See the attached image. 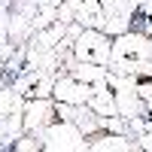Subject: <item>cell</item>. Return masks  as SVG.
<instances>
[{
	"mask_svg": "<svg viewBox=\"0 0 152 152\" xmlns=\"http://www.w3.org/2000/svg\"><path fill=\"white\" fill-rule=\"evenodd\" d=\"M152 61V37L140 31H128L113 37V55H110V70L113 73H137Z\"/></svg>",
	"mask_w": 152,
	"mask_h": 152,
	"instance_id": "cell-1",
	"label": "cell"
},
{
	"mask_svg": "<svg viewBox=\"0 0 152 152\" xmlns=\"http://www.w3.org/2000/svg\"><path fill=\"white\" fill-rule=\"evenodd\" d=\"M43 143L46 149H88V137L73 119L70 104H58V116L43 128Z\"/></svg>",
	"mask_w": 152,
	"mask_h": 152,
	"instance_id": "cell-2",
	"label": "cell"
},
{
	"mask_svg": "<svg viewBox=\"0 0 152 152\" xmlns=\"http://www.w3.org/2000/svg\"><path fill=\"white\" fill-rule=\"evenodd\" d=\"M110 55H113V37L100 28H82V34L73 43V58L85 61V64L110 67Z\"/></svg>",
	"mask_w": 152,
	"mask_h": 152,
	"instance_id": "cell-3",
	"label": "cell"
},
{
	"mask_svg": "<svg viewBox=\"0 0 152 152\" xmlns=\"http://www.w3.org/2000/svg\"><path fill=\"white\" fill-rule=\"evenodd\" d=\"M107 85L113 88V94H116V104H119V116H122V119H134V116H140V113L146 110V100H143L140 91L134 88L131 76L110 70V73H107Z\"/></svg>",
	"mask_w": 152,
	"mask_h": 152,
	"instance_id": "cell-4",
	"label": "cell"
},
{
	"mask_svg": "<svg viewBox=\"0 0 152 152\" xmlns=\"http://www.w3.org/2000/svg\"><path fill=\"white\" fill-rule=\"evenodd\" d=\"M55 70H43V67H28L18 73V79L12 82V88L24 97V100H34V97H52V88H55Z\"/></svg>",
	"mask_w": 152,
	"mask_h": 152,
	"instance_id": "cell-5",
	"label": "cell"
},
{
	"mask_svg": "<svg viewBox=\"0 0 152 152\" xmlns=\"http://www.w3.org/2000/svg\"><path fill=\"white\" fill-rule=\"evenodd\" d=\"M94 85L79 79V76H73L70 70L58 73L55 76V88H52V97L58 100V104H70V107H82L88 104V97H91Z\"/></svg>",
	"mask_w": 152,
	"mask_h": 152,
	"instance_id": "cell-6",
	"label": "cell"
},
{
	"mask_svg": "<svg viewBox=\"0 0 152 152\" xmlns=\"http://www.w3.org/2000/svg\"><path fill=\"white\" fill-rule=\"evenodd\" d=\"M58 116V100L55 97H34L24 100V131L43 134V128Z\"/></svg>",
	"mask_w": 152,
	"mask_h": 152,
	"instance_id": "cell-7",
	"label": "cell"
},
{
	"mask_svg": "<svg viewBox=\"0 0 152 152\" xmlns=\"http://www.w3.org/2000/svg\"><path fill=\"white\" fill-rule=\"evenodd\" d=\"M88 107H91L97 116H119V104H116V94H113V88L107 82L94 85L91 97H88Z\"/></svg>",
	"mask_w": 152,
	"mask_h": 152,
	"instance_id": "cell-8",
	"label": "cell"
},
{
	"mask_svg": "<svg viewBox=\"0 0 152 152\" xmlns=\"http://www.w3.org/2000/svg\"><path fill=\"white\" fill-rule=\"evenodd\" d=\"M76 21L82 24V28H100L104 31V21H107V9L100 0H82L79 6H76Z\"/></svg>",
	"mask_w": 152,
	"mask_h": 152,
	"instance_id": "cell-9",
	"label": "cell"
},
{
	"mask_svg": "<svg viewBox=\"0 0 152 152\" xmlns=\"http://www.w3.org/2000/svg\"><path fill=\"white\" fill-rule=\"evenodd\" d=\"M67 70H70L73 76H79V79L91 82V85L107 82V67H104V64H85V61H76V58H73V64H70Z\"/></svg>",
	"mask_w": 152,
	"mask_h": 152,
	"instance_id": "cell-10",
	"label": "cell"
},
{
	"mask_svg": "<svg viewBox=\"0 0 152 152\" xmlns=\"http://www.w3.org/2000/svg\"><path fill=\"white\" fill-rule=\"evenodd\" d=\"M140 6H143L146 18H149V28H152V0H140Z\"/></svg>",
	"mask_w": 152,
	"mask_h": 152,
	"instance_id": "cell-11",
	"label": "cell"
},
{
	"mask_svg": "<svg viewBox=\"0 0 152 152\" xmlns=\"http://www.w3.org/2000/svg\"><path fill=\"white\" fill-rule=\"evenodd\" d=\"M64 3H67V6H70V9L76 12V6H79V3H82V0H64Z\"/></svg>",
	"mask_w": 152,
	"mask_h": 152,
	"instance_id": "cell-12",
	"label": "cell"
}]
</instances>
